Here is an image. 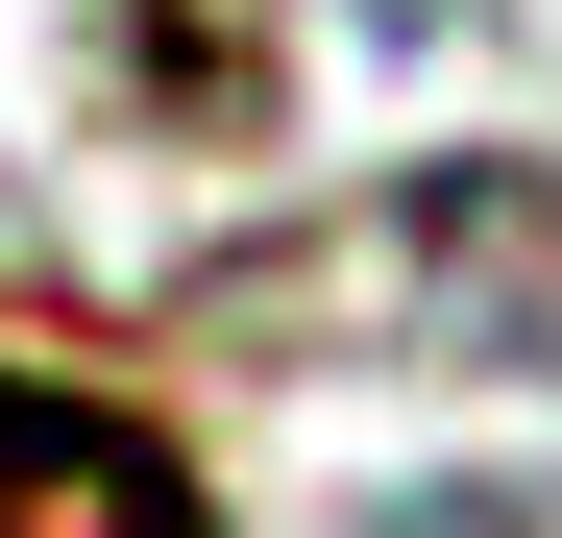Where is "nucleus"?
I'll list each match as a JSON object with an SVG mask.
<instances>
[{"label": "nucleus", "mask_w": 562, "mask_h": 538, "mask_svg": "<svg viewBox=\"0 0 562 538\" xmlns=\"http://www.w3.org/2000/svg\"><path fill=\"white\" fill-rule=\"evenodd\" d=\"M0 538H221L196 490H171V440L123 392H49V368H0Z\"/></svg>", "instance_id": "f03ea898"}, {"label": "nucleus", "mask_w": 562, "mask_h": 538, "mask_svg": "<svg viewBox=\"0 0 562 538\" xmlns=\"http://www.w3.org/2000/svg\"><path fill=\"white\" fill-rule=\"evenodd\" d=\"M392 269H416V318H440V343L562 368V171H416Z\"/></svg>", "instance_id": "f257e3e1"}]
</instances>
